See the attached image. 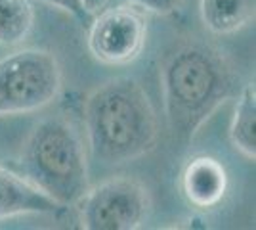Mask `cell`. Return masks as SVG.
<instances>
[{
	"mask_svg": "<svg viewBox=\"0 0 256 230\" xmlns=\"http://www.w3.org/2000/svg\"><path fill=\"white\" fill-rule=\"evenodd\" d=\"M84 131L92 157L102 163L118 165L134 161L155 148L159 121L138 81L117 77L88 94Z\"/></svg>",
	"mask_w": 256,
	"mask_h": 230,
	"instance_id": "cell-1",
	"label": "cell"
},
{
	"mask_svg": "<svg viewBox=\"0 0 256 230\" xmlns=\"http://www.w3.org/2000/svg\"><path fill=\"white\" fill-rule=\"evenodd\" d=\"M164 113L174 138L188 144L232 96L235 75L224 56L203 43H184L160 69Z\"/></svg>",
	"mask_w": 256,
	"mask_h": 230,
	"instance_id": "cell-2",
	"label": "cell"
},
{
	"mask_svg": "<svg viewBox=\"0 0 256 230\" xmlns=\"http://www.w3.org/2000/svg\"><path fill=\"white\" fill-rule=\"evenodd\" d=\"M22 175L62 207L78 203L88 190V161L73 121L54 115L32 127L23 144Z\"/></svg>",
	"mask_w": 256,
	"mask_h": 230,
	"instance_id": "cell-3",
	"label": "cell"
},
{
	"mask_svg": "<svg viewBox=\"0 0 256 230\" xmlns=\"http://www.w3.org/2000/svg\"><path fill=\"white\" fill-rule=\"evenodd\" d=\"M62 90V67L42 48H22L0 60V117L46 108Z\"/></svg>",
	"mask_w": 256,
	"mask_h": 230,
	"instance_id": "cell-4",
	"label": "cell"
},
{
	"mask_svg": "<svg viewBox=\"0 0 256 230\" xmlns=\"http://www.w3.org/2000/svg\"><path fill=\"white\" fill-rule=\"evenodd\" d=\"M78 220L86 230H134L151 209L148 188L130 176H113L84 192L78 199Z\"/></svg>",
	"mask_w": 256,
	"mask_h": 230,
	"instance_id": "cell-5",
	"label": "cell"
},
{
	"mask_svg": "<svg viewBox=\"0 0 256 230\" xmlns=\"http://www.w3.org/2000/svg\"><path fill=\"white\" fill-rule=\"evenodd\" d=\"M148 41V18L134 4L117 2L102 8L90 20L88 50L104 66H126L134 62Z\"/></svg>",
	"mask_w": 256,
	"mask_h": 230,
	"instance_id": "cell-6",
	"label": "cell"
},
{
	"mask_svg": "<svg viewBox=\"0 0 256 230\" xmlns=\"http://www.w3.org/2000/svg\"><path fill=\"white\" fill-rule=\"evenodd\" d=\"M180 188L188 203L197 209L216 207L228 192V173L224 165L208 155L193 157L184 167Z\"/></svg>",
	"mask_w": 256,
	"mask_h": 230,
	"instance_id": "cell-7",
	"label": "cell"
},
{
	"mask_svg": "<svg viewBox=\"0 0 256 230\" xmlns=\"http://www.w3.org/2000/svg\"><path fill=\"white\" fill-rule=\"evenodd\" d=\"M64 209L20 173L0 167V220L22 215H50Z\"/></svg>",
	"mask_w": 256,
	"mask_h": 230,
	"instance_id": "cell-8",
	"label": "cell"
},
{
	"mask_svg": "<svg viewBox=\"0 0 256 230\" xmlns=\"http://www.w3.org/2000/svg\"><path fill=\"white\" fill-rule=\"evenodd\" d=\"M256 0H201V20L214 35H232L254 18Z\"/></svg>",
	"mask_w": 256,
	"mask_h": 230,
	"instance_id": "cell-9",
	"label": "cell"
},
{
	"mask_svg": "<svg viewBox=\"0 0 256 230\" xmlns=\"http://www.w3.org/2000/svg\"><path fill=\"white\" fill-rule=\"evenodd\" d=\"M230 140L246 159H256V92L254 83L245 85L235 104L230 125Z\"/></svg>",
	"mask_w": 256,
	"mask_h": 230,
	"instance_id": "cell-10",
	"label": "cell"
},
{
	"mask_svg": "<svg viewBox=\"0 0 256 230\" xmlns=\"http://www.w3.org/2000/svg\"><path fill=\"white\" fill-rule=\"evenodd\" d=\"M34 10L29 0H0V44L18 46L32 29Z\"/></svg>",
	"mask_w": 256,
	"mask_h": 230,
	"instance_id": "cell-11",
	"label": "cell"
},
{
	"mask_svg": "<svg viewBox=\"0 0 256 230\" xmlns=\"http://www.w3.org/2000/svg\"><path fill=\"white\" fill-rule=\"evenodd\" d=\"M44 2H48V4H52L60 10L67 12V14H71L80 23H90V20H92V14L84 8L82 0H44Z\"/></svg>",
	"mask_w": 256,
	"mask_h": 230,
	"instance_id": "cell-12",
	"label": "cell"
},
{
	"mask_svg": "<svg viewBox=\"0 0 256 230\" xmlns=\"http://www.w3.org/2000/svg\"><path fill=\"white\" fill-rule=\"evenodd\" d=\"M115 2H124V4H134L142 10L155 12V14H170L178 8L180 0H115Z\"/></svg>",
	"mask_w": 256,
	"mask_h": 230,
	"instance_id": "cell-13",
	"label": "cell"
},
{
	"mask_svg": "<svg viewBox=\"0 0 256 230\" xmlns=\"http://www.w3.org/2000/svg\"><path fill=\"white\" fill-rule=\"evenodd\" d=\"M107 2H109V0H82V4H84V8H86V10H88V12H90L92 16H94L96 12L102 10V8L106 6Z\"/></svg>",
	"mask_w": 256,
	"mask_h": 230,
	"instance_id": "cell-14",
	"label": "cell"
}]
</instances>
